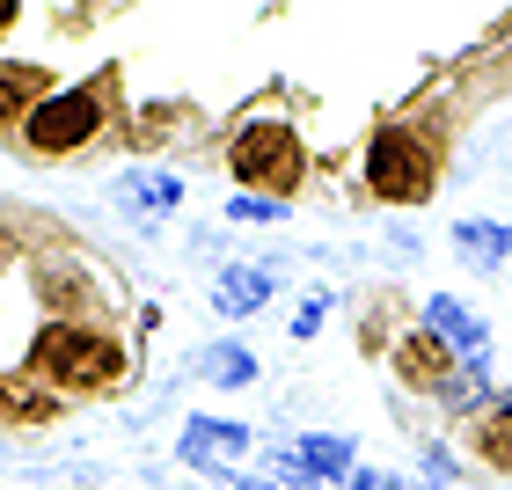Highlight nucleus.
Segmentation results:
<instances>
[{
  "label": "nucleus",
  "mask_w": 512,
  "mask_h": 490,
  "mask_svg": "<svg viewBox=\"0 0 512 490\" xmlns=\"http://www.w3.org/2000/svg\"><path fill=\"white\" fill-rule=\"evenodd\" d=\"M425 330H432L439 344H447V352H469V359L483 366V322H476L469 308H461V300H447V293H439L432 308H425Z\"/></svg>",
  "instance_id": "7"
},
{
  "label": "nucleus",
  "mask_w": 512,
  "mask_h": 490,
  "mask_svg": "<svg viewBox=\"0 0 512 490\" xmlns=\"http://www.w3.org/2000/svg\"><path fill=\"white\" fill-rule=\"evenodd\" d=\"M37 373L59 388H110L125 373V352L103 330H81V322H52L37 337Z\"/></svg>",
  "instance_id": "1"
},
{
  "label": "nucleus",
  "mask_w": 512,
  "mask_h": 490,
  "mask_svg": "<svg viewBox=\"0 0 512 490\" xmlns=\"http://www.w3.org/2000/svg\"><path fill=\"white\" fill-rule=\"evenodd\" d=\"M103 125V81H81V88H52L30 118H22V132H30L37 154H74L88 147V132Z\"/></svg>",
  "instance_id": "3"
},
{
  "label": "nucleus",
  "mask_w": 512,
  "mask_h": 490,
  "mask_svg": "<svg viewBox=\"0 0 512 490\" xmlns=\"http://www.w3.org/2000/svg\"><path fill=\"white\" fill-rule=\"evenodd\" d=\"M227 169H235L249 191H271V198H286L293 183H300V139L278 125V118H256V125H242L235 132V147H227Z\"/></svg>",
  "instance_id": "2"
},
{
  "label": "nucleus",
  "mask_w": 512,
  "mask_h": 490,
  "mask_svg": "<svg viewBox=\"0 0 512 490\" xmlns=\"http://www.w3.org/2000/svg\"><path fill=\"white\" fill-rule=\"evenodd\" d=\"M8 22H15V0H0V30H8Z\"/></svg>",
  "instance_id": "16"
},
{
  "label": "nucleus",
  "mask_w": 512,
  "mask_h": 490,
  "mask_svg": "<svg viewBox=\"0 0 512 490\" xmlns=\"http://www.w3.org/2000/svg\"><path fill=\"white\" fill-rule=\"evenodd\" d=\"M227 220H278V198H235V205H227Z\"/></svg>",
  "instance_id": "15"
},
{
  "label": "nucleus",
  "mask_w": 512,
  "mask_h": 490,
  "mask_svg": "<svg viewBox=\"0 0 512 490\" xmlns=\"http://www.w3.org/2000/svg\"><path fill=\"white\" fill-rule=\"evenodd\" d=\"M125 198H147V205H176V198H183V183H176V176H132V183H125Z\"/></svg>",
  "instance_id": "13"
},
{
  "label": "nucleus",
  "mask_w": 512,
  "mask_h": 490,
  "mask_svg": "<svg viewBox=\"0 0 512 490\" xmlns=\"http://www.w3.org/2000/svg\"><path fill=\"white\" fill-rule=\"evenodd\" d=\"M235 454H249V425H220V417H191L183 425V461L191 469H227Z\"/></svg>",
  "instance_id": "5"
},
{
  "label": "nucleus",
  "mask_w": 512,
  "mask_h": 490,
  "mask_svg": "<svg viewBox=\"0 0 512 490\" xmlns=\"http://www.w3.org/2000/svg\"><path fill=\"white\" fill-rule=\"evenodd\" d=\"M366 183H374L381 198H395V205H417V198L432 191V154H425V139L381 125L374 147H366Z\"/></svg>",
  "instance_id": "4"
},
{
  "label": "nucleus",
  "mask_w": 512,
  "mask_h": 490,
  "mask_svg": "<svg viewBox=\"0 0 512 490\" xmlns=\"http://www.w3.org/2000/svg\"><path fill=\"white\" fill-rule=\"evenodd\" d=\"M271 300V278L256 271V264H235V271H220V286H213V308L235 322V315H256Z\"/></svg>",
  "instance_id": "8"
},
{
  "label": "nucleus",
  "mask_w": 512,
  "mask_h": 490,
  "mask_svg": "<svg viewBox=\"0 0 512 490\" xmlns=\"http://www.w3.org/2000/svg\"><path fill=\"white\" fill-rule=\"evenodd\" d=\"M52 96L37 66H0V118H30V110Z\"/></svg>",
  "instance_id": "10"
},
{
  "label": "nucleus",
  "mask_w": 512,
  "mask_h": 490,
  "mask_svg": "<svg viewBox=\"0 0 512 490\" xmlns=\"http://www.w3.org/2000/svg\"><path fill=\"white\" fill-rule=\"evenodd\" d=\"M293 454L308 461V476H315V483H337V476H352V454H359V447H352L344 432H308Z\"/></svg>",
  "instance_id": "9"
},
{
  "label": "nucleus",
  "mask_w": 512,
  "mask_h": 490,
  "mask_svg": "<svg viewBox=\"0 0 512 490\" xmlns=\"http://www.w3.org/2000/svg\"><path fill=\"white\" fill-rule=\"evenodd\" d=\"M395 366H403V381H417V388H439V395L454 403V352H447V344H439L432 330H425V337H410Z\"/></svg>",
  "instance_id": "6"
},
{
  "label": "nucleus",
  "mask_w": 512,
  "mask_h": 490,
  "mask_svg": "<svg viewBox=\"0 0 512 490\" xmlns=\"http://www.w3.org/2000/svg\"><path fill=\"white\" fill-rule=\"evenodd\" d=\"M476 454L512 476V403H491V410L476 417Z\"/></svg>",
  "instance_id": "11"
},
{
  "label": "nucleus",
  "mask_w": 512,
  "mask_h": 490,
  "mask_svg": "<svg viewBox=\"0 0 512 490\" xmlns=\"http://www.w3.org/2000/svg\"><path fill=\"white\" fill-rule=\"evenodd\" d=\"M52 403L44 395H30V388H15V381H0V417H44Z\"/></svg>",
  "instance_id": "14"
},
{
  "label": "nucleus",
  "mask_w": 512,
  "mask_h": 490,
  "mask_svg": "<svg viewBox=\"0 0 512 490\" xmlns=\"http://www.w3.org/2000/svg\"><path fill=\"white\" fill-rule=\"evenodd\" d=\"M205 381H220V388H249V381H256V359L242 352V344H213V352H205Z\"/></svg>",
  "instance_id": "12"
}]
</instances>
